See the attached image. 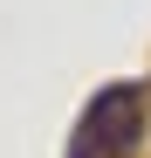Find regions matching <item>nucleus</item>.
<instances>
[{"label":"nucleus","instance_id":"f257e3e1","mask_svg":"<svg viewBox=\"0 0 151 158\" xmlns=\"http://www.w3.org/2000/svg\"><path fill=\"white\" fill-rule=\"evenodd\" d=\"M144 103H151V89L144 83H117V89H96V103L83 110V138H76V151H110V158H124L137 144V131H144Z\"/></svg>","mask_w":151,"mask_h":158}]
</instances>
